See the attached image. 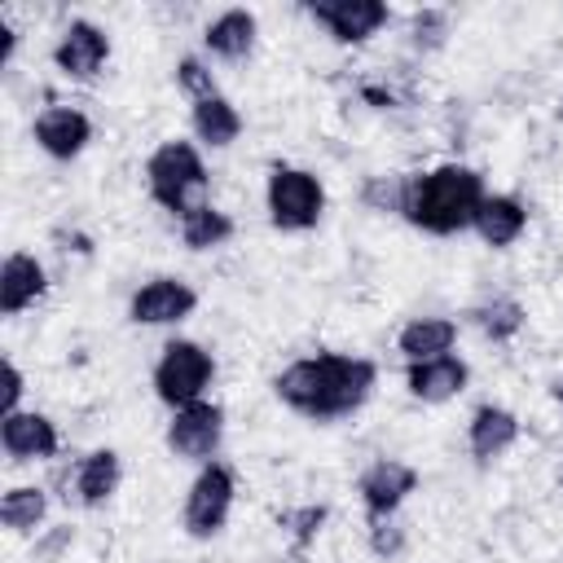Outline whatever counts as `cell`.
<instances>
[{
	"instance_id": "obj_29",
	"label": "cell",
	"mask_w": 563,
	"mask_h": 563,
	"mask_svg": "<svg viewBox=\"0 0 563 563\" xmlns=\"http://www.w3.org/2000/svg\"><path fill=\"white\" fill-rule=\"evenodd\" d=\"M290 532H295V541H299V550L321 532V523H325V506H303V510H295V515H286L282 519Z\"/></svg>"
},
{
	"instance_id": "obj_4",
	"label": "cell",
	"mask_w": 563,
	"mask_h": 563,
	"mask_svg": "<svg viewBox=\"0 0 563 563\" xmlns=\"http://www.w3.org/2000/svg\"><path fill=\"white\" fill-rule=\"evenodd\" d=\"M264 202H268L273 229H282V233H308V229H317V220L325 211V189H321V180L308 167L277 163L268 172Z\"/></svg>"
},
{
	"instance_id": "obj_18",
	"label": "cell",
	"mask_w": 563,
	"mask_h": 563,
	"mask_svg": "<svg viewBox=\"0 0 563 563\" xmlns=\"http://www.w3.org/2000/svg\"><path fill=\"white\" fill-rule=\"evenodd\" d=\"M255 31H260V22H255L251 9H224L220 18L207 22L202 44H207V53L220 57V62H246L251 48H255Z\"/></svg>"
},
{
	"instance_id": "obj_23",
	"label": "cell",
	"mask_w": 563,
	"mask_h": 563,
	"mask_svg": "<svg viewBox=\"0 0 563 563\" xmlns=\"http://www.w3.org/2000/svg\"><path fill=\"white\" fill-rule=\"evenodd\" d=\"M44 515H48V497L35 484H18L0 497V523L9 532H35L44 523Z\"/></svg>"
},
{
	"instance_id": "obj_5",
	"label": "cell",
	"mask_w": 563,
	"mask_h": 563,
	"mask_svg": "<svg viewBox=\"0 0 563 563\" xmlns=\"http://www.w3.org/2000/svg\"><path fill=\"white\" fill-rule=\"evenodd\" d=\"M216 378V361L202 343L194 339H172L154 365V396L167 405V409H185L194 400H202V391L211 387Z\"/></svg>"
},
{
	"instance_id": "obj_3",
	"label": "cell",
	"mask_w": 563,
	"mask_h": 563,
	"mask_svg": "<svg viewBox=\"0 0 563 563\" xmlns=\"http://www.w3.org/2000/svg\"><path fill=\"white\" fill-rule=\"evenodd\" d=\"M145 185H150V198L172 211L176 220L202 202V189H207V163L198 154L194 141H163L150 163H145Z\"/></svg>"
},
{
	"instance_id": "obj_15",
	"label": "cell",
	"mask_w": 563,
	"mask_h": 563,
	"mask_svg": "<svg viewBox=\"0 0 563 563\" xmlns=\"http://www.w3.org/2000/svg\"><path fill=\"white\" fill-rule=\"evenodd\" d=\"M471 229L479 233L484 246L506 251V246H515V242L523 238V229H528V207H523V198H515V194H488V198L479 202V216H475Z\"/></svg>"
},
{
	"instance_id": "obj_8",
	"label": "cell",
	"mask_w": 563,
	"mask_h": 563,
	"mask_svg": "<svg viewBox=\"0 0 563 563\" xmlns=\"http://www.w3.org/2000/svg\"><path fill=\"white\" fill-rule=\"evenodd\" d=\"M308 18L317 26H325L339 44H365L369 35H378L387 26V4L383 0H312Z\"/></svg>"
},
{
	"instance_id": "obj_16",
	"label": "cell",
	"mask_w": 563,
	"mask_h": 563,
	"mask_svg": "<svg viewBox=\"0 0 563 563\" xmlns=\"http://www.w3.org/2000/svg\"><path fill=\"white\" fill-rule=\"evenodd\" d=\"M44 290H48L44 264H40L31 251H13V255L4 260V268H0V312H4V317L26 312Z\"/></svg>"
},
{
	"instance_id": "obj_21",
	"label": "cell",
	"mask_w": 563,
	"mask_h": 563,
	"mask_svg": "<svg viewBox=\"0 0 563 563\" xmlns=\"http://www.w3.org/2000/svg\"><path fill=\"white\" fill-rule=\"evenodd\" d=\"M194 132H198V141L202 145H211V150H224V145H233L238 136H242V114H238V106L229 101V97H202V101H194Z\"/></svg>"
},
{
	"instance_id": "obj_28",
	"label": "cell",
	"mask_w": 563,
	"mask_h": 563,
	"mask_svg": "<svg viewBox=\"0 0 563 563\" xmlns=\"http://www.w3.org/2000/svg\"><path fill=\"white\" fill-rule=\"evenodd\" d=\"M369 545L378 559H396L405 550V528L391 519H378V523H369Z\"/></svg>"
},
{
	"instance_id": "obj_25",
	"label": "cell",
	"mask_w": 563,
	"mask_h": 563,
	"mask_svg": "<svg viewBox=\"0 0 563 563\" xmlns=\"http://www.w3.org/2000/svg\"><path fill=\"white\" fill-rule=\"evenodd\" d=\"M405 185H409V176H365V185H361V202L369 207V211H405Z\"/></svg>"
},
{
	"instance_id": "obj_24",
	"label": "cell",
	"mask_w": 563,
	"mask_h": 563,
	"mask_svg": "<svg viewBox=\"0 0 563 563\" xmlns=\"http://www.w3.org/2000/svg\"><path fill=\"white\" fill-rule=\"evenodd\" d=\"M471 321L484 330V339L493 343H510L523 330V308L515 299H488L479 308H471Z\"/></svg>"
},
{
	"instance_id": "obj_20",
	"label": "cell",
	"mask_w": 563,
	"mask_h": 563,
	"mask_svg": "<svg viewBox=\"0 0 563 563\" xmlns=\"http://www.w3.org/2000/svg\"><path fill=\"white\" fill-rule=\"evenodd\" d=\"M119 479H123V462H119L114 449H92V453H84L79 466H75V497H79V506H101V501H110L114 488H119Z\"/></svg>"
},
{
	"instance_id": "obj_10",
	"label": "cell",
	"mask_w": 563,
	"mask_h": 563,
	"mask_svg": "<svg viewBox=\"0 0 563 563\" xmlns=\"http://www.w3.org/2000/svg\"><path fill=\"white\" fill-rule=\"evenodd\" d=\"M413 488H418V471H413L409 462H400V457H378V462L361 475V484H356L369 523L391 519V515L405 506V497H409Z\"/></svg>"
},
{
	"instance_id": "obj_11",
	"label": "cell",
	"mask_w": 563,
	"mask_h": 563,
	"mask_svg": "<svg viewBox=\"0 0 563 563\" xmlns=\"http://www.w3.org/2000/svg\"><path fill=\"white\" fill-rule=\"evenodd\" d=\"M106 62H110V35L88 18H75L62 31V40L53 44V66L66 79H92V75H101Z\"/></svg>"
},
{
	"instance_id": "obj_30",
	"label": "cell",
	"mask_w": 563,
	"mask_h": 563,
	"mask_svg": "<svg viewBox=\"0 0 563 563\" xmlns=\"http://www.w3.org/2000/svg\"><path fill=\"white\" fill-rule=\"evenodd\" d=\"M22 391H26V378H22V369H18L13 361H4V396H0V418H4V413H18V400H22Z\"/></svg>"
},
{
	"instance_id": "obj_19",
	"label": "cell",
	"mask_w": 563,
	"mask_h": 563,
	"mask_svg": "<svg viewBox=\"0 0 563 563\" xmlns=\"http://www.w3.org/2000/svg\"><path fill=\"white\" fill-rule=\"evenodd\" d=\"M457 343V321L449 317H413L405 321V330L396 334V347L405 361H431V356H449Z\"/></svg>"
},
{
	"instance_id": "obj_9",
	"label": "cell",
	"mask_w": 563,
	"mask_h": 563,
	"mask_svg": "<svg viewBox=\"0 0 563 563\" xmlns=\"http://www.w3.org/2000/svg\"><path fill=\"white\" fill-rule=\"evenodd\" d=\"M198 308V290L180 277H150L128 299V317L136 325H176Z\"/></svg>"
},
{
	"instance_id": "obj_17",
	"label": "cell",
	"mask_w": 563,
	"mask_h": 563,
	"mask_svg": "<svg viewBox=\"0 0 563 563\" xmlns=\"http://www.w3.org/2000/svg\"><path fill=\"white\" fill-rule=\"evenodd\" d=\"M515 440H519V418L510 409H501V405H479L471 413V422H466V449H471L475 462L501 457Z\"/></svg>"
},
{
	"instance_id": "obj_1",
	"label": "cell",
	"mask_w": 563,
	"mask_h": 563,
	"mask_svg": "<svg viewBox=\"0 0 563 563\" xmlns=\"http://www.w3.org/2000/svg\"><path fill=\"white\" fill-rule=\"evenodd\" d=\"M378 383V365L369 356H347V352H317L290 361L277 378L273 391L286 409L312 418V422H334L356 413Z\"/></svg>"
},
{
	"instance_id": "obj_27",
	"label": "cell",
	"mask_w": 563,
	"mask_h": 563,
	"mask_svg": "<svg viewBox=\"0 0 563 563\" xmlns=\"http://www.w3.org/2000/svg\"><path fill=\"white\" fill-rule=\"evenodd\" d=\"M176 84L194 97V101H202V97H216V75L198 62V57H180L176 62Z\"/></svg>"
},
{
	"instance_id": "obj_32",
	"label": "cell",
	"mask_w": 563,
	"mask_h": 563,
	"mask_svg": "<svg viewBox=\"0 0 563 563\" xmlns=\"http://www.w3.org/2000/svg\"><path fill=\"white\" fill-rule=\"evenodd\" d=\"M554 396H559V405H563V383H559V387H554Z\"/></svg>"
},
{
	"instance_id": "obj_12",
	"label": "cell",
	"mask_w": 563,
	"mask_h": 563,
	"mask_svg": "<svg viewBox=\"0 0 563 563\" xmlns=\"http://www.w3.org/2000/svg\"><path fill=\"white\" fill-rule=\"evenodd\" d=\"M35 145L57 158V163H70L75 154H84V145L92 141V119L75 106H48L35 114Z\"/></svg>"
},
{
	"instance_id": "obj_26",
	"label": "cell",
	"mask_w": 563,
	"mask_h": 563,
	"mask_svg": "<svg viewBox=\"0 0 563 563\" xmlns=\"http://www.w3.org/2000/svg\"><path fill=\"white\" fill-rule=\"evenodd\" d=\"M449 35V13L444 9H418L413 22H409V40L418 48H440Z\"/></svg>"
},
{
	"instance_id": "obj_13",
	"label": "cell",
	"mask_w": 563,
	"mask_h": 563,
	"mask_svg": "<svg viewBox=\"0 0 563 563\" xmlns=\"http://www.w3.org/2000/svg\"><path fill=\"white\" fill-rule=\"evenodd\" d=\"M0 444L13 462H48L57 453V427L53 418L35 413V409H18L0 418Z\"/></svg>"
},
{
	"instance_id": "obj_7",
	"label": "cell",
	"mask_w": 563,
	"mask_h": 563,
	"mask_svg": "<svg viewBox=\"0 0 563 563\" xmlns=\"http://www.w3.org/2000/svg\"><path fill=\"white\" fill-rule=\"evenodd\" d=\"M224 440V409L211 400H194L185 409H172L167 422V449L185 462H211Z\"/></svg>"
},
{
	"instance_id": "obj_31",
	"label": "cell",
	"mask_w": 563,
	"mask_h": 563,
	"mask_svg": "<svg viewBox=\"0 0 563 563\" xmlns=\"http://www.w3.org/2000/svg\"><path fill=\"white\" fill-rule=\"evenodd\" d=\"M62 545H70V528H57V532H53V537H48V541L35 550V554H57Z\"/></svg>"
},
{
	"instance_id": "obj_14",
	"label": "cell",
	"mask_w": 563,
	"mask_h": 563,
	"mask_svg": "<svg viewBox=\"0 0 563 563\" xmlns=\"http://www.w3.org/2000/svg\"><path fill=\"white\" fill-rule=\"evenodd\" d=\"M466 383H471V369H466V361H462L457 352L431 356V361H409V369H405V387H409V396L422 400V405H444V400H453Z\"/></svg>"
},
{
	"instance_id": "obj_2",
	"label": "cell",
	"mask_w": 563,
	"mask_h": 563,
	"mask_svg": "<svg viewBox=\"0 0 563 563\" xmlns=\"http://www.w3.org/2000/svg\"><path fill=\"white\" fill-rule=\"evenodd\" d=\"M484 198H488V189H484V176L475 167L440 163L431 172L409 176V185H405V211L400 216L413 229H422V233L453 238V233H462V229L475 224Z\"/></svg>"
},
{
	"instance_id": "obj_6",
	"label": "cell",
	"mask_w": 563,
	"mask_h": 563,
	"mask_svg": "<svg viewBox=\"0 0 563 563\" xmlns=\"http://www.w3.org/2000/svg\"><path fill=\"white\" fill-rule=\"evenodd\" d=\"M233 497H238L233 471L224 462H202V471L194 475V484L185 493V532L198 541L216 537L233 515Z\"/></svg>"
},
{
	"instance_id": "obj_22",
	"label": "cell",
	"mask_w": 563,
	"mask_h": 563,
	"mask_svg": "<svg viewBox=\"0 0 563 563\" xmlns=\"http://www.w3.org/2000/svg\"><path fill=\"white\" fill-rule=\"evenodd\" d=\"M229 238H233V216L211 202H198L180 216V242L189 251H211V246H224Z\"/></svg>"
}]
</instances>
